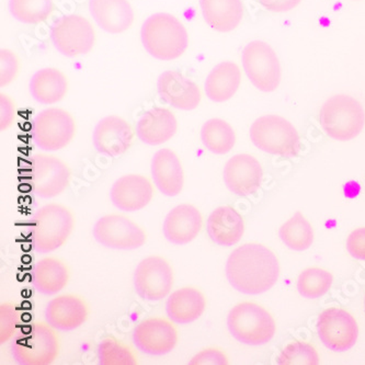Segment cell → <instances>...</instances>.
<instances>
[{
	"instance_id": "obj_27",
	"label": "cell",
	"mask_w": 365,
	"mask_h": 365,
	"mask_svg": "<svg viewBox=\"0 0 365 365\" xmlns=\"http://www.w3.org/2000/svg\"><path fill=\"white\" fill-rule=\"evenodd\" d=\"M200 7L205 22L222 34L235 30L244 18L242 0H200Z\"/></svg>"
},
{
	"instance_id": "obj_8",
	"label": "cell",
	"mask_w": 365,
	"mask_h": 365,
	"mask_svg": "<svg viewBox=\"0 0 365 365\" xmlns=\"http://www.w3.org/2000/svg\"><path fill=\"white\" fill-rule=\"evenodd\" d=\"M76 134V122L71 113L60 108H48L36 116L34 140L44 152H56L71 144Z\"/></svg>"
},
{
	"instance_id": "obj_7",
	"label": "cell",
	"mask_w": 365,
	"mask_h": 365,
	"mask_svg": "<svg viewBox=\"0 0 365 365\" xmlns=\"http://www.w3.org/2000/svg\"><path fill=\"white\" fill-rule=\"evenodd\" d=\"M242 66L252 85L264 93L279 88L281 65L277 53L262 41H252L245 46L242 55Z\"/></svg>"
},
{
	"instance_id": "obj_3",
	"label": "cell",
	"mask_w": 365,
	"mask_h": 365,
	"mask_svg": "<svg viewBox=\"0 0 365 365\" xmlns=\"http://www.w3.org/2000/svg\"><path fill=\"white\" fill-rule=\"evenodd\" d=\"M227 328L232 337L247 346L268 344L277 332L274 318L254 302L234 306L227 316Z\"/></svg>"
},
{
	"instance_id": "obj_33",
	"label": "cell",
	"mask_w": 365,
	"mask_h": 365,
	"mask_svg": "<svg viewBox=\"0 0 365 365\" xmlns=\"http://www.w3.org/2000/svg\"><path fill=\"white\" fill-rule=\"evenodd\" d=\"M53 9V0H9L10 14L22 24H41L50 17Z\"/></svg>"
},
{
	"instance_id": "obj_42",
	"label": "cell",
	"mask_w": 365,
	"mask_h": 365,
	"mask_svg": "<svg viewBox=\"0 0 365 365\" xmlns=\"http://www.w3.org/2000/svg\"><path fill=\"white\" fill-rule=\"evenodd\" d=\"M258 1L269 11L287 12L297 8L302 0H258Z\"/></svg>"
},
{
	"instance_id": "obj_16",
	"label": "cell",
	"mask_w": 365,
	"mask_h": 365,
	"mask_svg": "<svg viewBox=\"0 0 365 365\" xmlns=\"http://www.w3.org/2000/svg\"><path fill=\"white\" fill-rule=\"evenodd\" d=\"M135 133L130 124L118 115L106 116L96 125L93 144L99 154L116 158L125 154L134 143Z\"/></svg>"
},
{
	"instance_id": "obj_39",
	"label": "cell",
	"mask_w": 365,
	"mask_h": 365,
	"mask_svg": "<svg viewBox=\"0 0 365 365\" xmlns=\"http://www.w3.org/2000/svg\"><path fill=\"white\" fill-rule=\"evenodd\" d=\"M230 363L227 356L220 349L207 348L204 349L199 354H195L190 365H227Z\"/></svg>"
},
{
	"instance_id": "obj_1",
	"label": "cell",
	"mask_w": 365,
	"mask_h": 365,
	"mask_svg": "<svg viewBox=\"0 0 365 365\" xmlns=\"http://www.w3.org/2000/svg\"><path fill=\"white\" fill-rule=\"evenodd\" d=\"M228 282L242 294L259 295L274 287L280 264L274 252L259 244H245L232 250L225 267Z\"/></svg>"
},
{
	"instance_id": "obj_37",
	"label": "cell",
	"mask_w": 365,
	"mask_h": 365,
	"mask_svg": "<svg viewBox=\"0 0 365 365\" xmlns=\"http://www.w3.org/2000/svg\"><path fill=\"white\" fill-rule=\"evenodd\" d=\"M18 323H19V317L14 304H1L0 305V344H6L14 337Z\"/></svg>"
},
{
	"instance_id": "obj_2",
	"label": "cell",
	"mask_w": 365,
	"mask_h": 365,
	"mask_svg": "<svg viewBox=\"0 0 365 365\" xmlns=\"http://www.w3.org/2000/svg\"><path fill=\"white\" fill-rule=\"evenodd\" d=\"M140 38L148 54L164 62L182 56L189 46V34L182 22L165 12L145 20Z\"/></svg>"
},
{
	"instance_id": "obj_21",
	"label": "cell",
	"mask_w": 365,
	"mask_h": 365,
	"mask_svg": "<svg viewBox=\"0 0 365 365\" xmlns=\"http://www.w3.org/2000/svg\"><path fill=\"white\" fill-rule=\"evenodd\" d=\"M157 89L168 105L182 111L197 109L201 102L199 86L175 69L164 71L159 76Z\"/></svg>"
},
{
	"instance_id": "obj_43",
	"label": "cell",
	"mask_w": 365,
	"mask_h": 365,
	"mask_svg": "<svg viewBox=\"0 0 365 365\" xmlns=\"http://www.w3.org/2000/svg\"><path fill=\"white\" fill-rule=\"evenodd\" d=\"M364 309H365V297H364Z\"/></svg>"
},
{
	"instance_id": "obj_10",
	"label": "cell",
	"mask_w": 365,
	"mask_h": 365,
	"mask_svg": "<svg viewBox=\"0 0 365 365\" xmlns=\"http://www.w3.org/2000/svg\"><path fill=\"white\" fill-rule=\"evenodd\" d=\"M60 338L48 323H36L24 339L11 349V356L20 365H50L60 354Z\"/></svg>"
},
{
	"instance_id": "obj_34",
	"label": "cell",
	"mask_w": 365,
	"mask_h": 365,
	"mask_svg": "<svg viewBox=\"0 0 365 365\" xmlns=\"http://www.w3.org/2000/svg\"><path fill=\"white\" fill-rule=\"evenodd\" d=\"M332 282L334 277L329 271L313 267L306 269L299 274L297 289L302 297L315 299L325 295L331 287Z\"/></svg>"
},
{
	"instance_id": "obj_29",
	"label": "cell",
	"mask_w": 365,
	"mask_h": 365,
	"mask_svg": "<svg viewBox=\"0 0 365 365\" xmlns=\"http://www.w3.org/2000/svg\"><path fill=\"white\" fill-rule=\"evenodd\" d=\"M30 93L41 105H55L66 97L68 81L62 71L56 68H42L36 71L30 81Z\"/></svg>"
},
{
	"instance_id": "obj_15",
	"label": "cell",
	"mask_w": 365,
	"mask_h": 365,
	"mask_svg": "<svg viewBox=\"0 0 365 365\" xmlns=\"http://www.w3.org/2000/svg\"><path fill=\"white\" fill-rule=\"evenodd\" d=\"M34 192L42 199H53L66 191L71 173L62 159L54 155L36 154L34 159Z\"/></svg>"
},
{
	"instance_id": "obj_28",
	"label": "cell",
	"mask_w": 365,
	"mask_h": 365,
	"mask_svg": "<svg viewBox=\"0 0 365 365\" xmlns=\"http://www.w3.org/2000/svg\"><path fill=\"white\" fill-rule=\"evenodd\" d=\"M68 281V267L61 259L44 257L34 266L32 282L40 294L46 297L58 294L67 287Z\"/></svg>"
},
{
	"instance_id": "obj_6",
	"label": "cell",
	"mask_w": 365,
	"mask_h": 365,
	"mask_svg": "<svg viewBox=\"0 0 365 365\" xmlns=\"http://www.w3.org/2000/svg\"><path fill=\"white\" fill-rule=\"evenodd\" d=\"M250 134L255 146L262 152L284 157H294L301 153L299 132L282 116H260L252 123Z\"/></svg>"
},
{
	"instance_id": "obj_40",
	"label": "cell",
	"mask_w": 365,
	"mask_h": 365,
	"mask_svg": "<svg viewBox=\"0 0 365 365\" xmlns=\"http://www.w3.org/2000/svg\"><path fill=\"white\" fill-rule=\"evenodd\" d=\"M17 107L14 100L5 93H0V130H7L16 121Z\"/></svg>"
},
{
	"instance_id": "obj_25",
	"label": "cell",
	"mask_w": 365,
	"mask_h": 365,
	"mask_svg": "<svg viewBox=\"0 0 365 365\" xmlns=\"http://www.w3.org/2000/svg\"><path fill=\"white\" fill-rule=\"evenodd\" d=\"M207 230L214 244L235 246L244 236V218L234 207L222 205L216 207L207 218Z\"/></svg>"
},
{
	"instance_id": "obj_14",
	"label": "cell",
	"mask_w": 365,
	"mask_h": 365,
	"mask_svg": "<svg viewBox=\"0 0 365 365\" xmlns=\"http://www.w3.org/2000/svg\"><path fill=\"white\" fill-rule=\"evenodd\" d=\"M173 322L164 317H148L134 327L132 340L138 351L148 356L170 354L178 344L179 334Z\"/></svg>"
},
{
	"instance_id": "obj_30",
	"label": "cell",
	"mask_w": 365,
	"mask_h": 365,
	"mask_svg": "<svg viewBox=\"0 0 365 365\" xmlns=\"http://www.w3.org/2000/svg\"><path fill=\"white\" fill-rule=\"evenodd\" d=\"M240 83L242 71L237 64L222 62L212 69L204 83V89L210 100L221 103L234 97Z\"/></svg>"
},
{
	"instance_id": "obj_18",
	"label": "cell",
	"mask_w": 365,
	"mask_h": 365,
	"mask_svg": "<svg viewBox=\"0 0 365 365\" xmlns=\"http://www.w3.org/2000/svg\"><path fill=\"white\" fill-rule=\"evenodd\" d=\"M154 197V187L148 177L125 175L116 179L110 190L112 204L120 211L133 213L148 207Z\"/></svg>"
},
{
	"instance_id": "obj_26",
	"label": "cell",
	"mask_w": 365,
	"mask_h": 365,
	"mask_svg": "<svg viewBox=\"0 0 365 365\" xmlns=\"http://www.w3.org/2000/svg\"><path fill=\"white\" fill-rule=\"evenodd\" d=\"M207 309V299L200 289L185 287L173 291L166 302V314L177 325H189L201 318Z\"/></svg>"
},
{
	"instance_id": "obj_38",
	"label": "cell",
	"mask_w": 365,
	"mask_h": 365,
	"mask_svg": "<svg viewBox=\"0 0 365 365\" xmlns=\"http://www.w3.org/2000/svg\"><path fill=\"white\" fill-rule=\"evenodd\" d=\"M20 62L16 53L8 48L0 51V87L10 85L19 73Z\"/></svg>"
},
{
	"instance_id": "obj_11",
	"label": "cell",
	"mask_w": 365,
	"mask_h": 365,
	"mask_svg": "<svg viewBox=\"0 0 365 365\" xmlns=\"http://www.w3.org/2000/svg\"><path fill=\"white\" fill-rule=\"evenodd\" d=\"M51 38L54 48L67 57L88 54L96 42L93 24L79 14H67L53 26Z\"/></svg>"
},
{
	"instance_id": "obj_9",
	"label": "cell",
	"mask_w": 365,
	"mask_h": 365,
	"mask_svg": "<svg viewBox=\"0 0 365 365\" xmlns=\"http://www.w3.org/2000/svg\"><path fill=\"white\" fill-rule=\"evenodd\" d=\"M93 234L98 244L114 250H136L148 240L146 232L135 222L121 214H108L96 222Z\"/></svg>"
},
{
	"instance_id": "obj_32",
	"label": "cell",
	"mask_w": 365,
	"mask_h": 365,
	"mask_svg": "<svg viewBox=\"0 0 365 365\" xmlns=\"http://www.w3.org/2000/svg\"><path fill=\"white\" fill-rule=\"evenodd\" d=\"M280 238L291 250L303 252L313 245L314 230L305 216L297 212L281 226Z\"/></svg>"
},
{
	"instance_id": "obj_5",
	"label": "cell",
	"mask_w": 365,
	"mask_h": 365,
	"mask_svg": "<svg viewBox=\"0 0 365 365\" xmlns=\"http://www.w3.org/2000/svg\"><path fill=\"white\" fill-rule=\"evenodd\" d=\"M34 246L43 255L64 246L75 227L73 212L58 203L43 205L34 214Z\"/></svg>"
},
{
	"instance_id": "obj_31",
	"label": "cell",
	"mask_w": 365,
	"mask_h": 365,
	"mask_svg": "<svg viewBox=\"0 0 365 365\" xmlns=\"http://www.w3.org/2000/svg\"><path fill=\"white\" fill-rule=\"evenodd\" d=\"M201 140L213 154L225 155L235 146L236 134L227 122L214 118L202 126Z\"/></svg>"
},
{
	"instance_id": "obj_35",
	"label": "cell",
	"mask_w": 365,
	"mask_h": 365,
	"mask_svg": "<svg viewBox=\"0 0 365 365\" xmlns=\"http://www.w3.org/2000/svg\"><path fill=\"white\" fill-rule=\"evenodd\" d=\"M98 363L100 365H136L138 356L130 346L114 338H106L98 346Z\"/></svg>"
},
{
	"instance_id": "obj_13",
	"label": "cell",
	"mask_w": 365,
	"mask_h": 365,
	"mask_svg": "<svg viewBox=\"0 0 365 365\" xmlns=\"http://www.w3.org/2000/svg\"><path fill=\"white\" fill-rule=\"evenodd\" d=\"M316 328L322 342L334 352L348 351L358 340L359 325L356 318L338 307L322 312Z\"/></svg>"
},
{
	"instance_id": "obj_24",
	"label": "cell",
	"mask_w": 365,
	"mask_h": 365,
	"mask_svg": "<svg viewBox=\"0 0 365 365\" xmlns=\"http://www.w3.org/2000/svg\"><path fill=\"white\" fill-rule=\"evenodd\" d=\"M89 10L98 26L108 34H123L134 21L128 0H89Z\"/></svg>"
},
{
	"instance_id": "obj_22",
	"label": "cell",
	"mask_w": 365,
	"mask_h": 365,
	"mask_svg": "<svg viewBox=\"0 0 365 365\" xmlns=\"http://www.w3.org/2000/svg\"><path fill=\"white\" fill-rule=\"evenodd\" d=\"M177 130V118L166 108H152L136 121V135L140 142L150 146L165 144L176 135Z\"/></svg>"
},
{
	"instance_id": "obj_19",
	"label": "cell",
	"mask_w": 365,
	"mask_h": 365,
	"mask_svg": "<svg viewBox=\"0 0 365 365\" xmlns=\"http://www.w3.org/2000/svg\"><path fill=\"white\" fill-rule=\"evenodd\" d=\"M89 317L88 305L78 295L63 294L48 302L44 311L46 323L58 331L78 329Z\"/></svg>"
},
{
	"instance_id": "obj_36",
	"label": "cell",
	"mask_w": 365,
	"mask_h": 365,
	"mask_svg": "<svg viewBox=\"0 0 365 365\" xmlns=\"http://www.w3.org/2000/svg\"><path fill=\"white\" fill-rule=\"evenodd\" d=\"M279 363L282 365H317L319 364V356L312 344L293 341L283 348Z\"/></svg>"
},
{
	"instance_id": "obj_20",
	"label": "cell",
	"mask_w": 365,
	"mask_h": 365,
	"mask_svg": "<svg viewBox=\"0 0 365 365\" xmlns=\"http://www.w3.org/2000/svg\"><path fill=\"white\" fill-rule=\"evenodd\" d=\"M203 217L192 204H179L165 217L163 232L170 244L185 246L192 242L202 230Z\"/></svg>"
},
{
	"instance_id": "obj_41",
	"label": "cell",
	"mask_w": 365,
	"mask_h": 365,
	"mask_svg": "<svg viewBox=\"0 0 365 365\" xmlns=\"http://www.w3.org/2000/svg\"><path fill=\"white\" fill-rule=\"evenodd\" d=\"M346 250L354 258L365 260V227L356 228L349 235Z\"/></svg>"
},
{
	"instance_id": "obj_12",
	"label": "cell",
	"mask_w": 365,
	"mask_h": 365,
	"mask_svg": "<svg viewBox=\"0 0 365 365\" xmlns=\"http://www.w3.org/2000/svg\"><path fill=\"white\" fill-rule=\"evenodd\" d=\"M133 284L136 294L144 301H162L173 287V268L163 257H146L136 267Z\"/></svg>"
},
{
	"instance_id": "obj_23",
	"label": "cell",
	"mask_w": 365,
	"mask_h": 365,
	"mask_svg": "<svg viewBox=\"0 0 365 365\" xmlns=\"http://www.w3.org/2000/svg\"><path fill=\"white\" fill-rule=\"evenodd\" d=\"M153 180L157 189L173 197L180 195L185 185V173L178 155L169 148L157 150L150 165Z\"/></svg>"
},
{
	"instance_id": "obj_17",
	"label": "cell",
	"mask_w": 365,
	"mask_h": 365,
	"mask_svg": "<svg viewBox=\"0 0 365 365\" xmlns=\"http://www.w3.org/2000/svg\"><path fill=\"white\" fill-rule=\"evenodd\" d=\"M223 178L230 192L238 197H248L260 189L264 170L252 155L238 154L226 163Z\"/></svg>"
},
{
	"instance_id": "obj_4",
	"label": "cell",
	"mask_w": 365,
	"mask_h": 365,
	"mask_svg": "<svg viewBox=\"0 0 365 365\" xmlns=\"http://www.w3.org/2000/svg\"><path fill=\"white\" fill-rule=\"evenodd\" d=\"M320 124L326 135L346 142L356 138L365 124V111L358 100L348 95L329 98L320 110Z\"/></svg>"
}]
</instances>
